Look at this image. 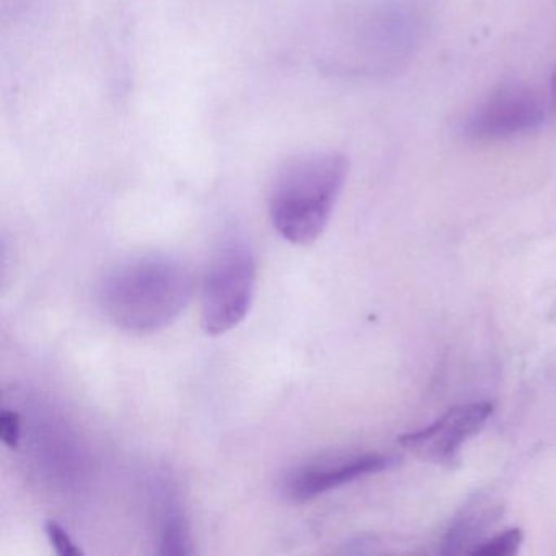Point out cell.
Listing matches in <instances>:
<instances>
[{"label": "cell", "instance_id": "obj_7", "mask_svg": "<svg viewBox=\"0 0 556 556\" xmlns=\"http://www.w3.org/2000/svg\"><path fill=\"white\" fill-rule=\"evenodd\" d=\"M157 543V552L161 555H188L191 553L187 519L174 500H167L162 509Z\"/></svg>", "mask_w": 556, "mask_h": 556}, {"label": "cell", "instance_id": "obj_9", "mask_svg": "<svg viewBox=\"0 0 556 556\" xmlns=\"http://www.w3.org/2000/svg\"><path fill=\"white\" fill-rule=\"evenodd\" d=\"M45 532L50 539L51 545L56 549L58 555L61 556H79L83 555V549L76 545L73 536L70 535L66 529L61 526L56 520H48L45 523Z\"/></svg>", "mask_w": 556, "mask_h": 556}, {"label": "cell", "instance_id": "obj_11", "mask_svg": "<svg viewBox=\"0 0 556 556\" xmlns=\"http://www.w3.org/2000/svg\"><path fill=\"white\" fill-rule=\"evenodd\" d=\"M553 96H555V102H556V73H555V76H553Z\"/></svg>", "mask_w": 556, "mask_h": 556}, {"label": "cell", "instance_id": "obj_4", "mask_svg": "<svg viewBox=\"0 0 556 556\" xmlns=\"http://www.w3.org/2000/svg\"><path fill=\"white\" fill-rule=\"evenodd\" d=\"M545 106L536 93L522 86L501 87L465 116L460 131L480 142L504 141L529 135L542 126Z\"/></svg>", "mask_w": 556, "mask_h": 556}, {"label": "cell", "instance_id": "obj_6", "mask_svg": "<svg viewBox=\"0 0 556 556\" xmlns=\"http://www.w3.org/2000/svg\"><path fill=\"white\" fill-rule=\"evenodd\" d=\"M493 403L473 402L454 406L432 425L400 435L399 442L408 451L435 464H454L462 445L473 438L493 413Z\"/></svg>", "mask_w": 556, "mask_h": 556}, {"label": "cell", "instance_id": "obj_2", "mask_svg": "<svg viewBox=\"0 0 556 556\" xmlns=\"http://www.w3.org/2000/svg\"><path fill=\"white\" fill-rule=\"evenodd\" d=\"M348 170V159L340 152H308L286 162L268 191L276 232L292 245L317 242L340 200Z\"/></svg>", "mask_w": 556, "mask_h": 556}, {"label": "cell", "instance_id": "obj_8", "mask_svg": "<svg viewBox=\"0 0 556 556\" xmlns=\"http://www.w3.org/2000/svg\"><path fill=\"white\" fill-rule=\"evenodd\" d=\"M523 542V533L520 529H509L486 542L478 543L470 549L471 555L481 556H510L519 552Z\"/></svg>", "mask_w": 556, "mask_h": 556}, {"label": "cell", "instance_id": "obj_5", "mask_svg": "<svg viewBox=\"0 0 556 556\" xmlns=\"http://www.w3.org/2000/svg\"><path fill=\"white\" fill-rule=\"evenodd\" d=\"M393 465L382 454H348L318 457L292 468L282 478L281 491L291 501H311L351 481L379 473Z\"/></svg>", "mask_w": 556, "mask_h": 556}, {"label": "cell", "instance_id": "obj_3", "mask_svg": "<svg viewBox=\"0 0 556 556\" xmlns=\"http://www.w3.org/2000/svg\"><path fill=\"white\" fill-rule=\"evenodd\" d=\"M255 282V256L249 243L240 237L220 243L201 291V324L207 334L227 333L247 317Z\"/></svg>", "mask_w": 556, "mask_h": 556}, {"label": "cell", "instance_id": "obj_10", "mask_svg": "<svg viewBox=\"0 0 556 556\" xmlns=\"http://www.w3.org/2000/svg\"><path fill=\"white\" fill-rule=\"evenodd\" d=\"M22 421L15 409L4 408L0 413V439L8 447L15 448L21 442Z\"/></svg>", "mask_w": 556, "mask_h": 556}, {"label": "cell", "instance_id": "obj_1", "mask_svg": "<svg viewBox=\"0 0 556 556\" xmlns=\"http://www.w3.org/2000/svg\"><path fill=\"white\" fill-rule=\"evenodd\" d=\"M193 286V275L180 260L141 256L106 273L97 299L103 315L119 330L154 333L180 317Z\"/></svg>", "mask_w": 556, "mask_h": 556}]
</instances>
